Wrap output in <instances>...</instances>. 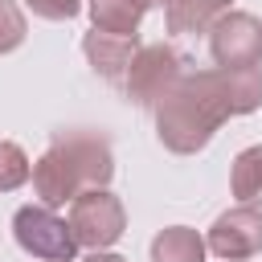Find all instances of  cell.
<instances>
[{"mask_svg":"<svg viewBox=\"0 0 262 262\" xmlns=\"http://www.w3.org/2000/svg\"><path fill=\"white\" fill-rule=\"evenodd\" d=\"M229 12V0H168L164 4V25L172 37H188V33H209V25Z\"/></svg>","mask_w":262,"mask_h":262,"instance_id":"obj_9","label":"cell"},{"mask_svg":"<svg viewBox=\"0 0 262 262\" xmlns=\"http://www.w3.org/2000/svg\"><path fill=\"white\" fill-rule=\"evenodd\" d=\"M205 237L188 225H168L151 237V262H205Z\"/></svg>","mask_w":262,"mask_h":262,"instance_id":"obj_10","label":"cell"},{"mask_svg":"<svg viewBox=\"0 0 262 262\" xmlns=\"http://www.w3.org/2000/svg\"><path fill=\"white\" fill-rule=\"evenodd\" d=\"M180 74H184V57H180L172 45H164V41L139 45L135 57H131V66H127V74H123V94H127V102L151 111L156 98H160Z\"/></svg>","mask_w":262,"mask_h":262,"instance_id":"obj_6","label":"cell"},{"mask_svg":"<svg viewBox=\"0 0 262 262\" xmlns=\"http://www.w3.org/2000/svg\"><path fill=\"white\" fill-rule=\"evenodd\" d=\"M229 188H233V201H237V205L262 209V143L242 147V151L233 156V168H229Z\"/></svg>","mask_w":262,"mask_h":262,"instance_id":"obj_11","label":"cell"},{"mask_svg":"<svg viewBox=\"0 0 262 262\" xmlns=\"http://www.w3.org/2000/svg\"><path fill=\"white\" fill-rule=\"evenodd\" d=\"M209 53L221 70H258L262 66V20L250 12H221L209 25Z\"/></svg>","mask_w":262,"mask_h":262,"instance_id":"obj_5","label":"cell"},{"mask_svg":"<svg viewBox=\"0 0 262 262\" xmlns=\"http://www.w3.org/2000/svg\"><path fill=\"white\" fill-rule=\"evenodd\" d=\"M115 176V151L111 139L94 127H70V131H53L49 147L41 151V160L33 164V192L41 205L57 209L66 201H74L82 188H106Z\"/></svg>","mask_w":262,"mask_h":262,"instance_id":"obj_2","label":"cell"},{"mask_svg":"<svg viewBox=\"0 0 262 262\" xmlns=\"http://www.w3.org/2000/svg\"><path fill=\"white\" fill-rule=\"evenodd\" d=\"M262 106V70H184L151 106L156 135L176 156H196L225 119Z\"/></svg>","mask_w":262,"mask_h":262,"instance_id":"obj_1","label":"cell"},{"mask_svg":"<svg viewBox=\"0 0 262 262\" xmlns=\"http://www.w3.org/2000/svg\"><path fill=\"white\" fill-rule=\"evenodd\" d=\"M29 25H25V12L16 0H0V53H12L20 41H25Z\"/></svg>","mask_w":262,"mask_h":262,"instance_id":"obj_14","label":"cell"},{"mask_svg":"<svg viewBox=\"0 0 262 262\" xmlns=\"http://www.w3.org/2000/svg\"><path fill=\"white\" fill-rule=\"evenodd\" d=\"M156 4H168V0H143V8H156Z\"/></svg>","mask_w":262,"mask_h":262,"instance_id":"obj_17","label":"cell"},{"mask_svg":"<svg viewBox=\"0 0 262 262\" xmlns=\"http://www.w3.org/2000/svg\"><path fill=\"white\" fill-rule=\"evenodd\" d=\"M90 8V20L94 29L102 33H119V37H131L139 33V20H143V0H86Z\"/></svg>","mask_w":262,"mask_h":262,"instance_id":"obj_12","label":"cell"},{"mask_svg":"<svg viewBox=\"0 0 262 262\" xmlns=\"http://www.w3.org/2000/svg\"><path fill=\"white\" fill-rule=\"evenodd\" d=\"M29 176H33V164H29V156L20 151V143L0 139V192L20 188Z\"/></svg>","mask_w":262,"mask_h":262,"instance_id":"obj_13","label":"cell"},{"mask_svg":"<svg viewBox=\"0 0 262 262\" xmlns=\"http://www.w3.org/2000/svg\"><path fill=\"white\" fill-rule=\"evenodd\" d=\"M82 262H127V258L123 254H111V250H90Z\"/></svg>","mask_w":262,"mask_h":262,"instance_id":"obj_16","label":"cell"},{"mask_svg":"<svg viewBox=\"0 0 262 262\" xmlns=\"http://www.w3.org/2000/svg\"><path fill=\"white\" fill-rule=\"evenodd\" d=\"M25 8L41 20H74L82 12V0H25Z\"/></svg>","mask_w":262,"mask_h":262,"instance_id":"obj_15","label":"cell"},{"mask_svg":"<svg viewBox=\"0 0 262 262\" xmlns=\"http://www.w3.org/2000/svg\"><path fill=\"white\" fill-rule=\"evenodd\" d=\"M12 237L25 254L41 258V262H74L78 254V237L70 229L66 217H57L49 205H20L12 213Z\"/></svg>","mask_w":262,"mask_h":262,"instance_id":"obj_3","label":"cell"},{"mask_svg":"<svg viewBox=\"0 0 262 262\" xmlns=\"http://www.w3.org/2000/svg\"><path fill=\"white\" fill-rule=\"evenodd\" d=\"M70 229H74L78 246H90V250L115 246L123 237V229H127L123 201L111 188H82L70 201Z\"/></svg>","mask_w":262,"mask_h":262,"instance_id":"obj_4","label":"cell"},{"mask_svg":"<svg viewBox=\"0 0 262 262\" xmlns=\"http://www.w3.org/2000/svg\"><path fill=\"white\" fill-rule=\"evenodd\" d=\"M205 250L217 254L221 262H246L254 254H262V213L250 205L225 209L205 237Z\"/></svg>","mask_w":262,"mask_h":262,"instance_id":"obj_7","label":"cell"},{"mask_svg":"<svg viewBox=\"0 0 262 262\" xmlns=\"http://www.w3.org/2000/svg\"><path fill=\"white\" fill-rule=\"evenodd\" d=\"M135 49H139V33L119 37V33L94 29V33L82 37V53H86L90 70H94L98 78H106V82H119V86H123V74H127V66H131Z\"/></svg>","mask_w":262,"mask_h":262,"instance_id":"obj_8","label":"cell"}]
</instances>
